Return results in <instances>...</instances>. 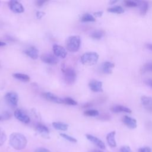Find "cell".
I'll use <instances>...</instances> for the list:
<instances>
[{"label":"cell","instance_id":"cell-35","mask_svg":"<svg viewBox=\"0 0 152 152\" xmlns=\"http://www.w3.org/2000/svg\"><path fill=\"white\" fill-rule=\"evenodd\" d=\"M11 116V115L9 112H5L2 115V118L4 119H8L10 118Z\"/></svg>","mask_w":152,"mask_h":152},{"label":"cell","instance_id":"cell-30","mask_svg":"<svg viewBox=\"0 0 152 152\" xmlns=\"http://www.w3.org/2000/svg\"><path fill=\"white\" fill-rule=\"evenodd\" d=\"M60 135H61L62 137H63L64 138L66 139V140H68V141H70V142H76L77 141V140L75 138H74V137H71V136H69V135H66V134H65L61 133V134H60Z\"/></svg>","mask_w":152,"mask_h":152},{"label":"cell","instance_id":"cell-22","mask_svg":"<svg viewBox=\"0 0 152 152\" xmlns=\"http://www.w3.org/2000/svg\"><path fill=\"white\" fill-rule=\"evenodd\" d=\"M13 77L23 82H28L30 81V77L28 75L22 73H14L13 74Z\"/></svg>","mask_w":152,"mask_h":152},{"label":"cell","instance_id":"cell-38","mask_svg":"<svg viewBox=\"0 0 152 152\" xmlns=\"http://www.w3.org/2000/svg\"><path fill=\"white\" fill-rule=\"evenodd\" d=\"M101 118L103 119V120H109V119H110V116L107 114H103L101 116Z\"/></svg>","mask_w":152,"mask_h":152},{"label":"cell","instance_id":"cell-34","mask_svg":"<svg viewBox=\"0 0 152 152\" xmlns=\"http://www.w3.org/2000/svg\"><path fill=\"white\" fill-rule=\"evenodd\" d=\"M34 152H50L48 149L43 148V147H39L35 150Z\"/></svg>","mask_w":152,"mask_h":152},{"label":"cell","instance_id":"cell-41","mask_svg":"<svg viewBox=\"0 0 152 152\" xmlns=\"http://www.w3.org/2000/svg\"><path fill=\"white\" fill-rule=\"evenodd\" d=\"M145 46L148 49L152 51V43H147V44H146Z\"/></svg>","mask_w":152,"mask_h":152},{"label":"cell","instance_id":"cell-26","mask_svg":"<svg viewBox=\"0 0 152 152\" xmlns=\"http://www.w3.org/2000/svg\"><path fill=\"white\" fill-rule=\"evenodd\" d=\"M84 115L88 116H96L99 115V112L95 109H89L84 111Z\"/></svg>","mask_w":152,"mask_h":152},{"label":"cell","instance_id":"cell-2","mask_svg":"<svg viewBox=\"0 0 152 152\" xmlns=\"http://www.w3.org/2000/svg\"><path fill=\"white\" fill-rule=\"evenodd\" d=\"M81 45V39L79 36H71L66 40V48L71 52H75L80 49Z\"/></svg>","mask_w":152,"mask_h":152},{"label":"cell","instance_id":"cell-27","mask_svg":"<svg viewBox=\"0 0 152 152\" xmlns=\"http://www.w3.org/2000/svg\"><path fill=\"white\" fill-rule=\"evenodd\" d=\"M7 140V135L5 131L0 128V146L2 145Z\"/></svg>","mask_w":152,"mask_h":152},{"label":"cell","instance_id":"cell-18","mask_svg":"<svg viewBox=\"0 0 152 152\" xmlns=\"http://www.w3.org/2000/svg\"><path fill=\"white\" fill-rule=\"evenodd\" d=\"M36 130L37 131V132L39 133H40L42 135L44 136V137H46L49 135V130L47 126H46L45 125L42 124H38L36 125Z\"/></svg>","mask_w":152,"mask_h":152},{"label":"cell","instance_id":"cell-29","mask_svg":"<svg viewBox=\"0 0 152 152\" xmlns=\"http://www.w3.org/2000/svg\"><path fill=\"white\" fill-rule=\"evenodd\" d=\"M144 72H152V62L145 63L142 66Z\"/></svg>","mask_w":152,"mask_h":152},{"label":"cell","instance_id":"cell-5","mask_svg":"<svg viewBox=\"0 0 152 152\" xmlns=\"http://www.w3.org/2000/svg\"><path fill=\"white\" fill-rule=\"evenodd\" d=\"M5 100L9 106L12 108H15L18 104V94L14 91H9L5 95Z\"/></svg>","mask_w":152,"mask_h":152},{"label":"cell","instance_id":"cell-13","mask_svg":"<svg viewBox=\"0 0 152 152\" xmlns=\"http://www.w3.org/2000/svg\"><path fill=\"white\" fill-rule=\"evenodd\" d=\"M43 94H44L45 97L48 100H49V101L52 102L53 103H58V104H62V103H64V99L58 97L57 96L53 94L52 93L46 92V93H45Z\"/></svg>","mask_w":152,"mask_h":152},{"label":"cell","instance_id":"cell-14","mask_svg":"<svg viewBox=\"0 0 152 152\" xmlns=\"http://www.w3.org/2000/svg\"><path fill=\"white\" fill-rule=\"evenodd\" d=\"M24 53L33 59H36L39 56V50L34 46H31L26 49L24 50Z\"/></svg>","mask_w":152,"mask_h":152},{"label":"cell","instance_id":"cell-37","mask_svg":"<svg viewBox=\"0 0 152 152\" xmlns=\"http://www.w3.org/2000/svg\"><path fill=\"white\" fill-rule=\"evenodd\" d=\"M46 2V1H40V0H38L36 2V4L37 7H42L44 3Z\"/></svg>","mask_w":152,"mask_h":152},{"label":"cell","instance_id":"cell-32","mask_svg":"<svg viewBox=\"0 0 152 152\" xmlns=\"http://www.w3.org/2000/svg\"><path fill=\"white\" fill-rule=\"evenodd\" d=\"M138 152H151V149L149 147H144L139 148Z\"/></svg>","mask_w":152,"mask_h":152},{"label":"cell","instance_id":"cell-39","mask_svg":"<svg viewBox=\"0 0 152 152\" xmlns=\"http://www.w3.org/2000/svg\"><path fill=\"white\" fill-rule=\"evenodd\" d=\"M94 15L95 17H100L103 14V11H97V12H95L94 14Z\"/></svg>","mask_w":152,"mask_h":152},{"label":"cell","instance_id":"cell-20","mask_svg":"<svg viewBox=\"0 0 152 152\" xmlns=\"http://www.w3.org/2000/svg\"><path fill=\"white\" fill-rule=\"evenodd\" d=\"M138 6L140 7V14L142 15H145L148 10V3L145 1H138Z\"/></svg>","mask_w":152,"mask_h":152},{"label":"cell","instance_id":"cell-21","mask_svg":"<svg viewBox=\"0 0 152 152\" xmlns=\"http://www.w3.org/2000/svg\"><path fill=\"white\" fill-rule=\"evenodd\" d=\"M141 102L142 104L146 108L152 106V97L143 96L141 97Z\"/></svg>","mask_w":152,"mask_h":152},{"label":"cell","instance_id":"cell-8","mask_svg":"<svg viewBox=\"0 0 152 152\" xmlns=\"http://www.w3.org/2000/svg\"><path fill=\"white\" fill-rule=\"evenodd\" d=\"M14 115L16 119H17L18 121L24 124H28L30 121V119L29 116L20 109H16L14 111Z\"/></svg>","mask_w":152,"mask_h":152},{"label":"cell","instance_id":"cell-4","mask_svg":"<svg viewBox=\"0 0 152 152\" xmlns=\"http://www.w3.org/2000/svg\"><path fill=\"white\" fill-rule=\"evenodd\" d=\"M62 71L64 72L65 83L69 85L74 83L77 77L75 70L71 68H65Z\"/></svg>","mask_w":152,"mask_h":152},{"label":"cell","instance_id":"cell-24","mask_svg":"<svg viewBox=\"0 0 152 152\" xmlns=\"http://www.w3.org/2000/svg\"><path fill=\"white\" fill-rule=\"evenodd\" d=\"M107 11L109 12H111V13L120 14H122L124 12V10L121 6H115L113 7L109 8L107 9Z\"/></svg>","mask_w":152,"mask_h":152},{"label":"cell","instance_id":"cell-19","mask_svg":"<svg viewBox=\"0 0 152 152\" xmlns=\"http://www.w3.org/2000/svg\"><path fill=\"white\" fill-rule=\"evenodd\" d=\"M52 126L55 129L61 131H66L68 128L67 124L61 122H54L52 123Z\"/></svg>","mask_w":152,"mask_h":152},{"label":"cell","instance_id":"cell-11","mask_svg":"<svg viewBox=\"0 0 152 152\" xmlns=\"http://www.w3.org/2000/svg\"><path fill=\"white\" fill-rule=\"evenodd\" d=\"M102 82L96 80H92L88 83V86L90 90L94 92H102L103 91Z\"/></svg>","mask_w":152,"mask_h":152},{"label":"cell","instance_id":"cell-17","mask_svg":"<svg viewBox=\"0 0 152 152\" xmlns=\"http://www.w3.org/2000/svg\"><path fill=\"white\" fill-rule=\"evenodd\" d=\"M115 64L109 61H105L102 66V70L105 74H110L112 72V68H114Z\"/></svg>","mask_w":152,"mask_h":152},{"label":"cell","instance_id":"cell-6","mask_svg":"<svg viewBox=\"0 0 152 152\" xmlns=\"http://www.w3.org/2000/svg\"><path fill=\"white\" fill-rule=\"evenodd\" d=\"M40 59L43 62L48 64L54 65L56 64L58 62V59L57 57L55 55L50 53H43L40 56Z\"/></svg>","mask_w":152,"mask_h":152},{"label":"cell","instance_id":"cell-43","mask_svg":"<svg viewBox=\"0 0 152 152\" xmlns=\"http://www.w3.org/2000/svg\"><path fill=\"white\" fill-rule=\"evenodd\" d=\"M91 152H103L102 150H94L93 151H91Z\"/></svg>","mask_w":152,"mask_h":152},{"label":"cell","instance_id":"cell-40","mask_svg":"<svg viewBox=\"0 0 152 152\" xmlns=\"http://www.w3.org/2000/svg\"><path fill=\"white\" fill-rule=\"evenodd\" d=\"M145 83L147 85H148L149 87H150L152 88V79H148L146 80Z\"/></svg>","mask_w":152,"mask_h":152},{"label":"cell","instance_id":"cell-15","mask_svg":"<svg viewBox=\"0 0 152 152\" xmlns=\"http://www.w3.org/2000/svg\"><path fill=\"white\" fill-rule=\"evenodd\" d=\"M110 110L112 112L114 113H119V112H125V113H131V110L128 107L122 105H115L113 106Z\"/></svg>","mask_w":152,"mask_h":152},{"label":"cell","instance_id":"cell-12","mask_svg":"<svg viewBox=\"0 0 152 152\" xmlns=\"http://www.w3.org/2000/svg\"><path fill=\"white\" fill-rule=\"evenodd\" d=\"M122 122L126 126H127L128 128L131 129H134L137 128V123L136 119L130 116L126 115L124 116L122 118Z\"/></svg>","mask_w":152,"mask_h":152},{"label":"cell","instance_id":"cell-25","mask_svg":"<svg viewBox=\"0 0 152 152\" xmlns=\"http://www.w3.org/2000/svg\"><path fill=\"white\" fill-rule=\"evenodd\" d=\"M104 34V33L102 30H96L91 34L90 36L94 39H100L103 37Z\"/></svg>","mask_w":152,"mask_h":152},{"label":"cell","instance_id":"cell-42","mask_svg":"<svg viewBox=\"0 0 152 152\" xmlns=\"http://www.w3.org/2000/svg\"><path fill=\"white\" fill-rule=\"evenodd\" d=\"M5 45H6V43L0 41V47H1V46H5Z\"/></svg>","mask_w":152,"mask_h":152},{"label":"cell","instance_id":"cell-45","mask_svg":"<svg viewBox=\"0 0 152 152\" xmlns=\"http://www.w3.org/2000/svg\"><path fill=\"white\" fill-rule=\"evenodd\" d=\"M2 119V116H1L0 115V121H1Z\"/></svg>","mask_w":152,"mask_h":152},{"label":"cell","instance_id":"cell-36","mask_svg":"<svg viewBox=\"0 0 152 152\" xmlns=\"http://www.w3.org/2000/svg\"><path fill=\"white\" fill-rule=\"evenodd\" d=\"M45 15V13L44 12L42 11H37L36 12V17L38 19H40L42 18V17H43Z\"/></svg>","mask_w":152,"mask_h":152},{"label":"cell","instance_id":"cell-28","mask_svg":"<svg viewBox=\"0 0 152 152\" xmlns=\"http://www.w3.org/2000/svg\"><path fill=\"white\" fill-rule=\"evenodd\" d=\"M64 103L71 106H75L77 104V102L71 97H66L64 99Z\"/></svg>","mask_w":152,"mask_h":152},{"label":"cell","instance_id":"cell-9","mask_svg":"<svg viewBox=\"0 0 152 152\" xmlns=\"http://www.w3.org/2000/svg\"><path fill=\"white\" fill-rule=\"evenodd\" d=\"M53 52L54 55L61 58H65L67 55L66 49L62 46L58 45H54L53 46Z\"/></svg>","mask_w":152,"mask_h":152},{"label":"cell","instance_id":"cell-44","mask_svg":"<svg viewBox=\"0 0 152 152\" xmlns=\"http://www.w3.org/2000/svg\"><path fill=\"white\" fill-rule=\"evenodd\" d=\"M145 109H146L147 110L150 111V112H152V106H150V107H146Z\"/></svg>","mask_w":152,"mask_h":152},{"label":"cell","instance_id":"cell-3","mask_svg":"<svg viewBox=\"0 0 152 152\" xmlns=\"http://www.w3.org/2000/svg\"><path fill=\"white\" fill-rule=\"evenodd\" d=\"M99 59V55L94 52L84 53L81 57L82 64L85 65H93L96 64Z\"/></svg>","mask_w":152,"mask_h":152},{"label":"cell","instance_id":"cell-10","mask_svg":"<svg viewBox=\"0 0 152 152\" xmlns=\"http://www.w3.org/2000/svg\"><path fill=\"white\" fill-rule=\"evenodd\" d=\"M86 138L90 141H91L92 143H93L94 145H96L99 148H100L102 150L105 149V148H106L105 144L100 139H99L97 137H96L93 135H91V134H86Z\"/></svg>","mask_w":152,"mask_h":152},{"label":"cell","instance_id":"cell-16","mask_svg":"<svg viewBox=\"0 0 152 152\" xmlns=\"http://www.w3.org/2000/svg\"><path fill=\"white\" fill-rule=\"evenodd\" d=\"M115 134L116 132L113 131L110 132L109 134H107L106 136V141L107 142V144L111 147H115L116 146V142L115 138Z\"/></svg>","mask_w":152,"mask_h":152},{"label":"cell","instance_id":"cell-1","mask_svg":"<svg viewBox=\"0 0 152 152\" xmlns=\"http://www.w3.org/2000/svg\"><path fill=\"white\" fill-rule=\"evenodd\" d=\"M10 144L12 147L17 150L24 148L27 141L25 136L18 132H13L10 137Z\"/></svg>","mask_w":152,"mask_h":152},{"label":"cell","instance_id":"cell-31","mask_svg":"<svg viewBox=\"0 0 152 152\" xmlns=\"http://www.w3.org/2000/svg\"><path fill=\"white\" fill-rule=\"evenodd\" d=\"M126 7H135L138 6V2L133 1H125L124 2Z\"/></svg>","mask_w":152,"mask_h":152},{"label":"cell","instance_id":"cell-23","mask_svg":"<svg viewBox=\"0 0 152 152\" xmlns=\"http://www.w3.org/2000/svg\"><path fill=\"white\" fill-rule=\"evenodd\" d=\"M81 21L82 22H94L96 21V19L93 15L89 13H86L81 17Z\"/></svg>","mask_w":152,"mask_h":152},{"label":"cell","instance_id":"cell-7","mask_svg":"<svg viewBox=\"0 0 152 152\" xmlns=\"http://www.w3.org/2000/svg\"><path fill=\"white\" fill-rule=\"evenodd\" d=\"M10 10L15 13H22L24 11V8L22 4L17 1H10L8 2Z\"/></svg>","mask_w":152,"mask_h":152},{"label":"cell","instance_id":"cell-33","mask_svg":"<svg viewBox=\"0 0 152 152\" xmlns=\"http://www.w3.org/2000/svg\"><path fill=\"white\" fill-rule=\"evenodd\" d=\"M121 152H132V150L129 146L125 145L121 147Z\"/></svg>","mask_w":152,"mask_h":152}]
</instances>
